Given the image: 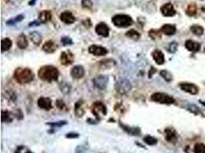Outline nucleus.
Returning a JSON list of instances; mask_svg holds the SVG:
<instances>
[{"instance_id":"43","label":"nucleus","mask_w":205,"mask_h":153,"mask_svg":"<svg viewBox=\"0 0 205 153\" xmlns=\"http://www.w3.org/2000/svg\"><path fill=\"white\" fill-rule=\"evenodd\" d=\"M79 136V135L75 132H70L66 135L67 138H69V139H73V138H78Z\"/></svg>"},{"instance_id":"8","label":"nucleus","mask_w":205,"mask_h":153,"mask_svg":"<svg viewBox=\"0 0 205 153\" xmlns=\"http://www.w3.org/2000/svg\"><path fill=\"white\" fill-rule=\"evenodd\" d=\"M75 61V56L72 54L71 51H65L61 53L60 55V62L61 64L67 66V65H70Z\"/></svg>"},{"instance_id":"26","label":"nucleus","mask_w":205,"mask_h":153,"mask_svg":"<svg viewBox=\"0 0 205 153\" xmlns=\"http://www.w3.org/2000/svg\"><path fill=\"white\" fill-rule=\"evenodd\" d=\"M12 45H13V41L9 38H5L1 41V50L2 52L6 51L9 50L11 48Z\"/></svg>"},{"instance_id":"25","label":"nucleus","mask_w":205,"mask_h":153,"mask_svg":"<svg viewBox=\"0 0 205 153\" xmlns=\"http://www.w3.org/2000/svg\"><path fill=\"white\" fill-rule=\"evenodd\" d=\"M75 113L78 117H81L85 114V109L83 107V101L78 100L75 106Z\"/></svg>"},{"instance_id":"40","label":"nucleus","mask_w":205,"mask_h":153,"mask_svg":"<svg viewBox=\"0 0 205 153\" xmlns=\"http://www.w3.org/2000/svg\"><path fill=\"white\" fill-rule=\"evenodd\" d=\"M56 106H57V107L58 109H60V110H67V107L66 106H65V103L62 101V100H58L57 102H56Z\"/></svg>"},{"instance_id":"15","label":"nucleus","mask_w":205,"mask_h":153,"mask_svg":"<svg viewBox=\"0 0 205 153\" xmlns=\"http://www.w3.org/2000/svg\"><path fill=\"white\" fill-rule=\"evenodd\" d=\"M85 75V69L81 65L74 66L71 70V76L75 79H80Z\"/></svg>"},{"instance_id":"21","label":"nucleus","mask_w":205,"mask_h":153,"mask_svg":"<svg viewBox=\"0 0 205 153\" xmlns=\"http://www.w3.org/2000/svg\"><path fill=\"white\" fill-rule=\"evenodd\" d=\"M29 38H30L31 41H33V43L36 46H38V45L41 44V40H42V38H41V34L38 32H32L29 33Z\"/></svg>"},{"instance_id":"10","label":"nucleus","mask_w":205,"mask_h":153,"mask_svg":"<svg viewBox=\"0 0 205 153\" xmlns=\"http://www.w3.org/2000/svg\"><path fill=\"white\" fill-rule=\"evenodd\" d=\"M89 53L95 56H104L108 54V50L101 45H92L88 48Z\"/></svg>"},{"instance_id":"1","label":"nucleus","mask_w":205,"mask_h":153,"mask_svg":"<svg viewBox=\"0 0 205 153\" xmlns=\"http://www.w3.org/2000/svg\"><path fill=\"white\" fill-rule=\"evenodd\" d=\"M38 75L41 80L47 82L56 81L58 78L59 72L58 68L51 65L41 67L38 72Z\"/></svg>"},{"instance_id":"35","label":"nucleus","mask_w":205,"mask_h":153,"mask_svg":"<svg viewBox=\"0 0 205 153\" xmlns=\"http://www.w3.org/2000/svg\"><path fill=\"white\" fill-rule=\"evenodd\" d=\"M178 43L175 42V41L171 42L169 45V46H168V51L171 52V53H175V52L177 51V50H178Z\"/></svg>"},{"instance_id":"23","label":"nucleus","mask_w":205,"mask_h":153,"mask_svg":"<svg viewBox=\"0 0 205 153\" xmlns=\"http://www.w3.org/2000/svg\"><path fill=\"white\" fill-rule=\"evenodd\" d=\"M42 50L46 53H53L56 50V45L54 41H47L42 46Z\"/></svg>"},{"instance_id":"20","label":"nucleus","mask_w":205,"mask_h":153,"mask_svg":"<svg viewBox=\"0 0 205 153\" xmlns=\"http://www.w3.org/2000/svg\"><path fill=\"white\" fill-rule=\"evenodd\" d=\"M52 19V13L50 11L44 10L38 15V21L40 23H46Z\"/></svg>"},{"instance_id":"17","label":"nucleus","mask_w":205,"mask_h":153,"mask_svg":"<svg viewBox=\"0 0 205 153\" xmlns=\"http://www.w3.org/2000/svg\"><path fill=\"white\" fill-rule=\"evenodd\" d=\"M152 57H153L154 61H155V63H156L157 64H158V65H161V64H164V61H165L164 55V54H163V52L160 50H158V49H156V50H155L152 52Z\"/></svg>"},{"instance_id":"12","label":"nucleus","mask_w":205,"mask_h":153,"mask_svg":"<svg viewBox=\"0 0 205 153\" xmlns=\"http://www.w3.org/2000/svg\"><path fill=\"white\" fill-rule=\"evenodd\" d=\"M109 27L104 22H100L95 27V32L98 35L102 37H108L109 35Z\"/></svg>"},{"instance_id":"9","label":"nucleus","mask_w":205,"mask_h":153,"mask_svg":"<svg viewBox=\"0 0 205 153\" xmlns=\"http://www.w3.org/2000/svg\"><path fill=\"white\" fill-rule=\"evenodd\" d=\"M161 12L165 17H172L176 15V10L171 2H167L162 5L161 7Z\"/></svg>"},{"instance_id":"46","label":"nucleus","mask_w":205,"mask_h":153,"mask_svg":"<svg viewBox=\"0 0 205 153\" xmlns=\"http://www.w3.org/2000/svg\"><path fill=\"white\" fill-rule=\"evenodd\" d=\"M22 148H23V147H19V148H18V149L16 150V153H21V151H22V150H21V149H22Z\"/></svg>"},{"instance_id":"3","label":"nucleus","mask_w":205,"mask_h":153,"mask_svg":"<svg viewBox=\"0 0 205 153\" xmlns=\"http://www.w3.org/2000/svg\"><path fill=\"white\" fill-rule=\"evenodd\" d=\"M112 23L118 28H127L133 24V19L131 16L124 14L115 15L112 17Z\"/></svg>"},{"instance_id":"47","label":"nucleus","mask_w":205,"mask_h":153,"mask_svg":"<svg viewBox=\"0 0 205 153\" xmlns=\"http://www.w3.org/2000/svg\"><path fill=\"white\" fill-rule=\"evenodd\" d=\"M201 103L202 105H204V106H205V102L204 103V102H202V101H201Z\"/></svg>"},{"instance_id":"6","label":"nucleus","mask_w":205,"mask_h":153,"mask_svg":"<svg viewBox=\"0 0 205 153\" xmlns=\"http://www.w3.org/2000/svg\"><path fill=\"white\" fill-rule=\"evenodd\" d=\"M92 111L97 119H100L102 116H105L107 113V109L105 105L101 102H95L92 105Z\"/></svg>"},{"instance_id":"18","label":"nucleus","mask_w":205,"mask_h":153,"mask_svg":"<svg viewBox=\"0 0 205 153\" xmlns=\"http://www.w3.org/2000/svg\"><path fill=\"white\" fill-rule=\"evenodd\" d=\"M185 48L189 51L198 52L201 49V44L198 42H195L192 40H187L185 41Z\"/></svg>"},{"instance_id":"2","label":"nucleus","mask_w":205,"mask_h":153,"mask_svg":"<svg viewBox=\"0 0 205 153\" xmlns=\"http://www.w3.org/2000/svg\"><path fill=\"white\" fill-rule=\"evenodd\" d=\"M14 78L20 84L30 83L34 79V74L27 68H19L15 71Z\"/></svg>"},{"instance_id":"28","label":"nucleus","mask_w":205,"mask_h":153,"mask_svg":"<svg viewBox=\"0 0 205 153\" xmlns=\"http://www.w3.org/2000/svg\"><path fill=\"white\" fill-rule=\"evenodd\" d=\"M23 19H24L23 15H18L16 16L15 18L8 20V21H6V25H14L15 24L18 23V22H20V21H22Z\"/></svg>"},{"instance_id":"5","label":"nucleus","mask_w":205,"mask_h":153,"mask_svg":"<svg viewBox=\"0 0 205 153\" xmlns=\"http://www.w3.org/2000/svg\"><path fill=\"white\" fill-rule=\"evenodd\" d=\"M115 90L120 94H125L131 90V84L127 79L121 78L115 84Z\"/></svg>"},{"instance_id":"32","label":"nucleus","mask_w":205,"mask_h":153,"mask_svg":"<svg viewBox=\"0 0 205 153\" xmlns=\"http://www.w3.org/2000/svg\"><path fill=\"white\" fill-rule=\"evenodd\" d=\"M196 13H197L196 5L193 3L188 5L187 9H186V13H187L189 16H194V15L196 14Z\"/></svg>"},{"instance_id":"11","label":"nucleus","mask_w":205,"mask_h":153,"mask_svg":"<svg viewBox=\"0 0 205 153\" xmlns=\"http://www.w3.org/2000/svg\"><path fill=\"white\" fill-rule=\"evenodd\" d=\"M181 89L186 93H188L191 95H196L199 92V89L195 84L190 83H181L180 84Z\"/></svg>"},{"instance_id":"33","label":"nucleus","mask_w":205,"mask_h":153,"mask_svg":"<svg viewBox=\"0 0 205 153\" xmlns=\"http://www.w3.org/2000/svg\"><path fill=\"white\" fill-rule=\"evenodd\" d=\"M144 142L149 146H155L158 143L157 139H155L153 136H151V135H146L144 138Z\"/></svg>"},{"instance_id":"37","label":"nucleus","mask_w":205,"mask_h":153,"mask_svg":"<svg viewBox=\"0 0 205 153\" xmlns=\"http://www.w3.org/2000/svg\"><path fill=\"white\" fill-rule=\"evenodd\" d=\"M61 42L62 43V45L64 46H66V45H70L73 44L72 42V40L69 37H63L61 39Z\"/></svg>"},{"instance_id":"41","label":"nucleus","mask_w":205,"mask_h":153,"mask_svg":"<svg viewBox=\"0 0 205 153\" xmlns=\"http://www.w3.org/2000/svg\"><path fill=\"white\" fill-rule=\"evenodd\" d=\"M67 123L66 121H59L57 123H48L47 125H49L51 127H62Z\"/></svg>"},{"instance_id":"44","label":"nucleus","mask_w":205,"mask_h":153,"mask_svg":"<svg viewBox=\"0 0 205 153\" xmlns=\"http://www.w3.org/2000/svg\"><path fill=\"white\" fill-rule=\"evenodd\" d=\"M40 22L38 21H33L32 23L29 24V26H33V25H39Z\"/></svg>"},{"instance_id":"14","label":"nucleus","mask_w":205,"mask_h":153,"mask_svg":"<svg viewBox=\"0 0 205 153\" xmlns=\"http://www.w3.org/2000/svg\"><path fill=\"white\" fill-rule=\"evenodd\" d=\"M165 139L171 143H175L178 141V135L173 128H167L164 131Z\"/></svg>"},{"instance_id":"48","label":"nucleus","mask_w":205,"mask_h":153,"mask_svg":"<svg viewBox=\"0 0 205 153\" xmlns=\"http://www.w3.org/2000/svg\"><path fill=\"white\" fill-rule=\"evenodd\" d=\"M25 153H33V152H30V151H28V152H26Z\"/></svg>"},{"instance_id":"42","label":"nucleus","mask_w":205,"mask_h":153,"mask_svg":"<svg viewBox=\"0 0 205 153\" xmlns=\"http://www.w3.org/2000/svg\"><path fill=\"white\" fill-rule=\"evenodd\" d=\"M188 109L191 111V112L194 113H198L199 112V110L198 109V107L194 105H190L189 106Z\"/></svg>"},{"instance_id":"27","label":"nucleus","mask_w":205,"mask_h":153,"mask_svg":"<svg viewBox=\"0 0 205 153\" xmlns=\"http://www.w3.org/2000/svg\"><path fill=\"white\" fill-rule=\"evenodd\" d=\"M191 31L197 36H201L204 34V29L201 25H194L191 27Z\"/></svg>"},{"instance_id":"36","label":"nucleus","mask_w":205,"mask_h":153,"mask_svg":"<svg viewBox=\"0 0 205 153\" xmlns=\"http://www.w3.org/2000/svg\"><path fill=\"white\" fill-rule=\"evenodd\" d=\"M81 5L85 9H91L92 8V6H93V4H92L91 0H82L81 1Z\"/></svg>"},{"instance_id":"30","label":"nucleus","mask_w":205,"mask_h":153,"mask_svg":"<svg viewBox=\"0 0 205 153\" xmlns=\"http://www.w3.org/2000/svg\"><path fill=\"white\" fill-rule=\"evenodd\" d=\"M2 121L6 123H11L13 121V116L12 113L9 111H2Z\"/></svg>"},{"instance_id":"24","label":"nucleus","mask_w":205,"mask_h":153,"mask_svg":"<svg viewBox=\"0 0 205 153\" xmlns=\"http://www.w3.org/2000/svg\"><path fill=\"white\" fill-rule=\"evenodd\" d=\"M120 123L121 127L126 132L131 134V135H139L141 133V130L140 129L138 128V127H129L128 126H125V125L122 124V123Z\"/></svg>"},{"instance_id":"34","label":"nucleus","mask_w":205,"mask_h":153,"mask_svg":"<svg viewBox=\"0 0 205 153\" xmlns=\"http://www.w3.org/2000/svg\"><path fill=\"white\" fill-rule=\"evenodd\" d=\"M194 153H205V145L203 143H197L194 148Z\"/></svg>"},{"instance_id":"7","label":"nucleus","mask_w":205,"mask_h":153,"mask_svg":"<svg viewBox=\"0 0 205 153\" xmlns=\"http://www.w3.org/2000/svg\"><path fill=\"white\" fill-rule=\"evenodd\" d=\"M108 80V76L106 75H98L93 79V84L97 89L102 90L107 87Z\"/></svg>"},{"instance_id":"45","label":"nucleus","mask_w":205,"mask_h":153,"mask_svg":"<svg viewBox=\"0 0 205 153\" xmlns=\"http://www.w3.org/2000/svg\"><path fill=\"white\" fill-rule=\"evenodd\" d=\"M36 2V0H30V1H29V5H35Z\"/></svg>"},{"instance_id":"29","label":"nucleus","mask_w":205,"mask_h":153,"mask_svg":"<svg viewBox=\"0 0 205 153\" xmlns=\"http://www.w3.org/2000/svg\"><path fill=\"white\" fill-rule=\"evenodd\" d=\"M160 74H161V76L162 78L164 79L165 81L168 82V83L172 81L173 76L169 71H166V70H162L160 72Z\"/></svg>"},{"instance_id":"13","label":"nucleus","mask_w":205,"mask_h":153,"mask_svg":"<svg viewBox=\"0 0 205 153\" xmlns=\"http://www.w3.org/2000/svg\"><path fill=\"white\" fill-rule=\"evenodd\" d=\"M59 18L61 21H63L64 23L68 24V25H70V24L74 23L75 21V16L73 15L72 13L68 12V11H65L60 14Z\"/></svg>"},{"instance_id":"22","label":"nucleus","mask_w":205,"mask_h":153,"mask_svg":"<svg viewBox=\"0 0 205 153\" xmlns=\"http://www.w3.org/2000/svg\"><path fill=\"white\" fill-rule=\"evenodd\" d=\"M16 44L18 48L20 49H25L29 45V42H28L27 38L24 34H21L18 38H17Z\"/></svg>"},{"instance_id":"4","label":"nucleus","mask_w":205,"mask_h":153,"mask_svg":"<svg viewBox=\"0 0 205 153\" xmlns=\"http://www.w3.org/2000/svg\"><path fill=\"white\" fill-rule=\"evenodd\" d=\"M151 99L152 101L162 104H172L175 102L172 96L164 93H155L151 95Z\"/></svg>"},{"instance_id":"31","label":"nucleus","mask_w":205,"mask_h":153,"mask_svg":"<svg viewBox=\"0 0 205 153\" xmlns=\"http://www.w3.org/2000/svg\"><path fill=\"white\" fill-rule=\"evenodd\" d=\"M126 36L131 39L134 40H138L140 38V34H139L138 32H137L136 30H134V29H131L128 32H126Z\"/></svg>"},{"instance_id":"39","label":"nucleus","mask_w":205,"mask_h":153,"mask_svg":"<svg viewBox=\"0 0 205 153\" xmlns=\"http://www.w3.org/2000/svg\"><path fill=\"white\" fill-rule=\"evenodd\" d=\"M60 87H61V90L64 93H68L70 91V87L67 84H60Z\"/></svg>"},{"instance_id":"16","label":"nucleus","mask_w":205,"mask_h":153,"mask_svg":"<svg viewBox=\"0 0 205 153\" xmlns=\"http://www.w3.org/2000/svg\"><path fill=\"white\" fill-rule=\"evenodd\" d=\"M37 103H38V107L45 110H49L52 108V101L48 97H40Z\"/></svg>"},{"instance_id":"19","label":"nucleus","mask_w":205,"mask_h":153,"mask_svg":"<svg viewBox=\"0 0 205 153\" xmlns=\"http://www.w3.org/2000/svg\"><path fill=\"white\" fill-rule=\"evenodd\" d=\"M161 32L166 35H173L176 32V26L171 24H165L161 27Z\"/></svg>"},{"instance_id":"38","label":"nucleus","mask_w":205,"mask_h":153,"mask_svg":"<svg viewBox=\"0 0 205 153\" xmlns=\"http://www.w3.org/2000/svg\"><path fill=\"white\" fill-rule=\"evenodd\" d=\"M149 35H150V37H151V38H152V39H154V40L157 39V38H158L161 37L160 34H159V32L156 30L150 31Z\"/></svg>"}]
</instances>
